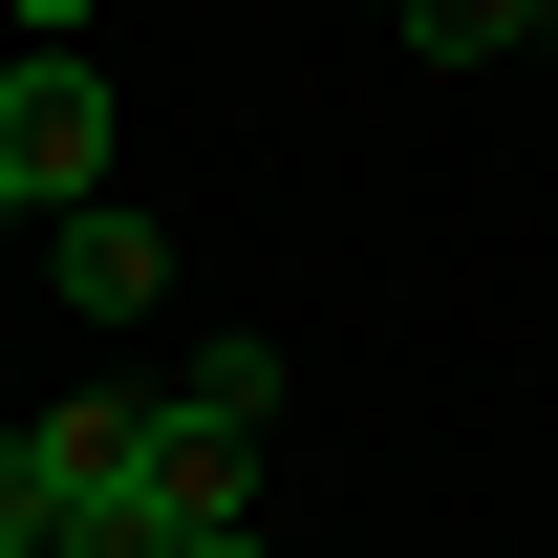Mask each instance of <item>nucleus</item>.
Wrapping results in <instances>:
<instances>
[{
    "label": "nucleus",
    "mask_w": 558,
    "mask_h": 558,
    "mask_svg": "<svg viewBox=\"0 0 558 558\" xmlns=\"http://www.w3.org/2000/svg\"><path fill=\"white\" fill-rule=\"evenodd\" d=\"M108 194V65H86V44H22V65H0V236H22V215H86Z\"/></svg>",
    "instance_id": "f257e3e1"
},
{
    "label": "nucleus",
    "mask_w": 558,
    "mask_h": 558,
    "mask_svg": "<svg viewBox=\"0 0 558 558\" xmlns=\"http://www.w3.org/2000/svg\"><path fill=\"white\" fill-rule=\"evenodd\" d=\"M150 515H236V494H258V429H236V409H194V387H172V409H150Z\"/></svg>",
    "instance_id": "f03ea898"
},
{
    "label": "nucleus",
    "mask_w": 558,
    "mask_h": 558,
    "mask_svg": "<svg viewBox=\"0 0 558 558\" xmlns=\"http://www.w3.org/2000/svg\"><path fill=\"white\" fill-rule=\"evenodd\" d=\"M44 236H65V301H86V323H150V301H172V236H150V215L86 194V215H44Z\"/></svg>",
    "instance_id": "7ed1b4c3"
},
{
    "label": "nucleus",
    "mask_w": 558,
    "mask_h": 558,
    "mask_svg": "<svg viewBox=\"0 0 558 558\" xmlns=\"http://www.w3.org/2000/svg\"><path fill=\"white\" fill-rule=\"evenodd\" d=\"M409 44L429 65H494V44H537V0H409Z\"/></svg>",
    "instance_id": "20e7f679"
},
{
    "label": "nucleus",
    "mask_w": 558,
    "mask_h": 558,
    "mask_svg": "<svg viewBox=\"0 0 558 558\" xmlns=\"http://www.w3.org/2000/svg\"><path fill=\"white\" fill-rule=\"evenodd\" d=\"M172 387H194V409H236V429H279V344H194Z\"/></svg>",
    "instance_id": "39448f33"
},
{
    "label": "nucleus",
    "mask_w": 558,
    "mask_h": 558,
    "mask_svg": "<svg viewBox=\"0 0 558 558\" xmlns=\"http://www.w3.org/2000/svg\"><path fill=\"white\" fill-rule=\"evenodd\" d=\"M150 558H258V537H236V515H150Z\"/></svg>",
    "instance_id": "423d86ee"
},
{
    "label": "nucleus",
    "mask_w": 558,
    "mask_h": 558,
    "mask_svg": "<svg viewBox=\"0 0 558 558\" xmlns=\"http://www.w3.org/2000/svg\"><path fill=\"white\" fill-rule=\"evenodd\" d=\"M0 22H22V44H86V0H0Z\"/></svg>",
    "instance_id": "0eeeda50"
},
{
    "label": "nucleus",
    "mask_w": 558,
    "mask_h": 558,
    "mask_svg": "<svg viewBox=\"0 0 558 558\" xmlns=\"http://www.w3.org/2000/svg\"><path fill=\"white\" fill-rule=\"evenodd\" d=\"M537 44H558V0H537Z\"/></svg>",
    "instance_id": "6e6552de"
},
{
    "label": "nucleus",
    "mask_w": 558,
    "mask_h": 558,
    "mask_svg": "<svg viewBox=\"0 0 558 558\" xmlns=\"http://www.w3.org/2000/svg\"><path fill=\"white\" fill-rule=\"evenodd\" d=\"M387 22H409V0H387Z\"/></svg>",
    "instance_id": "1a4fd4ad"
}]
</instances>
